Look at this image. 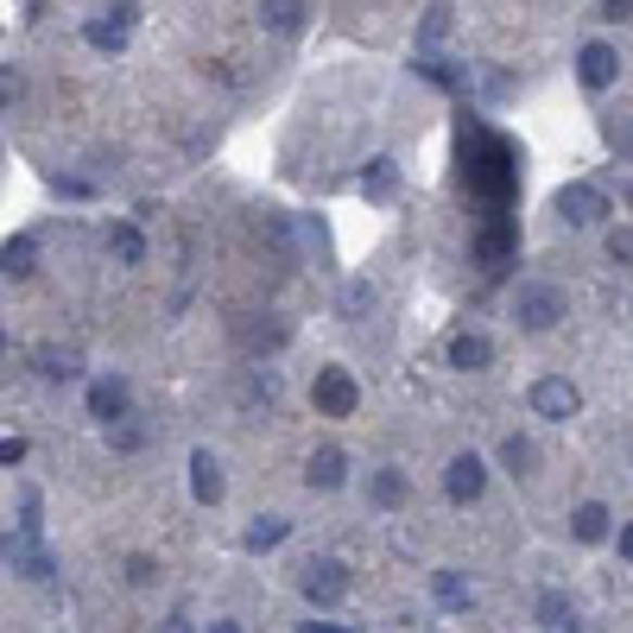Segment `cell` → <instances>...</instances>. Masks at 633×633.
<instances>
[{
    "instance_id": "cell-1",
    "label": "cell",
    "mask_w": 633,
    "mask_h": 633,
    "mask_svg": "<svg viewBox=\"0 0 633 633\" xmlns=\"http://www.w3.org/2000/svg\"><path fill=\"white\" fill-rule=\"evenodd\" d=\"M514 317H520V330H552V324L564 317V292H558V286H539V279H532V286H520V292H514Z\"/></svg>"
},
{
    "instance_id": "cell-2",
    "label": "cell",
    "mask_w": 633,
    "mask_h": 633,
    "mask_svg": "<svg viewBox=\"0 0 633 633\" xmlns=\"http://www.w3.org/2000/svg\"><path fill=\"white\" fill-rule=\"evenodd\" d=\"M299 590H304V602H317V608H336V602L349 596V564L311 558V564H304V577H299Z\"/></svg>"
},
{
    "instance_id": "cell-3",
    "label": "cell",
    "mask_w": 633,
    "mask_h": 633,
    "mask_svg": "<svg viewBox=\"0 0 633 633\" xmlns=\"http://www.w3.org/2000/svg\"><path fill=\"white\" fill-rule=\"evenodd\" d=\"M311 400H317V412H324V418H349V412L362 406V387L349 380V368H317Z\"/></svg>"
},
{
    "instance_id": "cell-4",
    "label": "cell",
    "mask_w": 633,
    "mask_h": 633,
    "mask_svg": "<svg viewBox=\"0 0 633 633\" xmlns=\"http://www.w3.org/2000/svg\"><path fill=\"white\" fill-rule=\"evenodd\" d=\"M526 406L539 412V418H577V406H583V393H577L570 380H558V374H545V380H532Z\"/></svg>"
},
{
    "instance_id": "cell-5",
    "label": "cell",
    "mask_w": 633,
    "mask_h": 633,
    "mask_svg": "<svg viewBox=\"0 0 633 633\" xmlns=\"http://www.w3.org/2000/svg\"><path fill=\"white\" fill-rule=\"evenodd\" d=\"M558 216L570 228H590V223H602V216H608V197H602L596 185H564L558 190Z\"/></svg>"
},
{
    "instance_id": "cell-6",
    "label": "cell",
    "mask_w": 633,
    "mask_h": 633,
    "mask_svg": "<svg viewBox=\"0 0 633 633\" xmlns=\"http://www.w3.org/2000/svg\"><path fill=\"white\" fill-rule=\"evenodd\" d=\"M0 558H7V570H20V577H51L58 564H51V552L38 545V539H26V532H7V545H0Z\"/></svg>"
},
{
    "instance_id": "cell-7",
    "label": "cell",
    "mask_w": 633,
    "mask_h": 633,
    "mask_svg": "<svg viewBox=\"0 0 633 633\" xmlns=\"http://www.w3.org/2000/svg\"><path fill=\"white\" fill-rule=\"evenodd\" d=\"M482 488H488V463L476 456V450H463V456L444 469V494L450 501H476Z\"/></svg>"
},
{
    "instance_id": "cell-8",
    "label": "cell",
    "mask_w": 633,
    "mask_h": 633,
    "mask_svg": "<svg viewBox=\"0 0 633 633\" xmlns=\"http://www.w3.org/2000/svg\"><path fill=\"white\" fill-rule=\"evenodd\" d=\"M577 76H583V89H608V83L621 76V58H615V45L590 38V45L577 51Z\"/></svg>"
},
{
    "instance_id": "cell-9",
    "label": "cell",
    "mask_w": 633,
    "mask_h": 633,
    "mask_svg": "<svg viewBox=\"0 0 633 633\" xmlns=\"http://www.w3.org/2000/svg\"><path fill=\"white\" fill-rule=\"evenodd\" d=\"M134 20H140V7H114V13H102V20H89V26H83V38H89L96 51H121V45H127V33H134Z\"/></svg>"
},
{
    "instance_id": "cell-10",
    "label": "cell",
    "mask_w": 633,
    "mask_h": 633,
    "mask_svg": "<svg viewBox=\"0 0 633 633\" xmlns=\"http://www.w3.org/2000/svg\"><path fill=\"white\" fill-rule=\"evenodd\" d=\"M127 406H134V393H127V380H121V374H102V380L89 387V418L114 425V418H127Z\"/></svg>"
},
{
    "instance_id": "cell-11",
    "label": "cell",
    "mask_w": 633,
    "mask_h": 633,
    "mask_svg": "<svg viewBox=\"0 0 633 633\" xmlns=\"http://www.w3.org/2000/svg\"><path fill=\"white\" fill-rule=\"evenodd\" d=\"M190 494H197L203 507L223 501V463H216V450H190Z\"/></svg>"
},
{
    "instance_id": "cell-12",
    "label": "cell",
    "mask_w": 633,
    "mask_h": 633,
    "mask_svg": "<svg viewBox=\"0 0 633 633\" xmlns=\"http://www.w3.org/2000/svg\"><path fill=\"white\" fill-rule=\"evenodd\" d=\"M342 476H349V456H342L336 444H324L317 456H311V463H304V482L324 488V494H330V488H342Z\"/></svg>"
},
{
    "instance_id": "cell-13",
    "label": "cell",
    "mask_w": 633,
    "mask_h": 633,
    "mask_svg": "<svg viewBox=\"0 0 633 633\" xmlns=\"http://www.w3.org/2000/svg\"><path fill=\"white\" fill-rule=\"evenodd\" d=\"M488 362H494V342H488V336L463 330V336H456V342H450V368L476 374V368H488Z\"/></svg>"
},
{
    "instance_id": "cell-14",
    "label": "cell",
    "mask_w": 633,
    "mask_h": 633,
    "mask_svg": "<svg viewBox=\"0 0 633 633\" xmlns=\"http://www.w3.org/2000/svg\"><path fill=\"white\" fill-rule=\"evenodd\" d=\"M362 190H368V203H393V197H400V165H393V159H368Z\"/></svg>"
},
{
    "instance_id": "cell-15",
    "label": "cell",
    "mask_w": 633,
    "mask_h": 633,
    "mask_svg": "<svg viewBox=\"0 0 633 633\" xmlns=\"http://www.w3.org/2000/svg\"><path fill=\"white\" fill-rule=\"evenodd\" d=\"M304 20H311L304 0H266L261 7V26H273V33H304Z\"/></svg>"
},
{
    "instance_id": "cell-16",
    "label": "cell",
    "mask_w": 633,
    "mask_h": 633,
    "mask_svg": "<svg viewBox=\"0 0 633 633\" xmlns=\"http://www.w3.org/2000/svg\"><path fill=\"white\" fill-rule=\"evenodd\" d=\"M286 532H292L286 514H261V520L248 526V539H241V545H248V552H273V545H286Z\"/></svg>"
},
{
    "instance_id": "cell-17",
    "label": "cell",
    "mask_w": 633,
    "mask_h": 633,
    "mask_svg": "<svg viewBox=\"0 0 633 633\" xmlns=\"http://www.w3.org/2000/svg\"><path fill=\"white\" fill-rule=\"evenodd\" d=\"M368 494H374V507H400V501H406V494H412L406 469H374Z\"/></svg>"
},
{
    "instance_id": "cell-18",
    "label": "cell",
    "mask_w": 633,
    "mask_h": 633,
    "mask_svg": "<svg viewBox=\"0 0 633 633\" xmlns=\"http://www.w3.org/2000/svg\"><path fill=\"white\" fill-rule=\"evenodd\" d=\"M570 532H577L583 545H596V539H608V507H602V501H583V507L570 514Z\"/></svg>"
},
{
    "instance_id": "cell-19",
    "label": "cell",
    "mask_w": 633,
    "mask_h": 633,
    "mask_svg": "<svg viewBox=\"0 0 633 633\" xmlns=\"http://www.w3.org/2000/svg\"><path fill=\"white\" fill-rule=\"evenodd\" d=\"M0 261H7V279H26V273L38 266V241H33V235H13Z\"/></svg>"
},
{
    "instance_id": "cell-20",
    "label": "cell",
    "mask_w": 633,
    "mask_h": 633,
    "mask_svg": "<svg viewBox=\"0 0 633 633\" xmlns=\"http://www.w3.org/2000/svg\"><path fill=\"white\" fill-rule=\"evenodd\" d=\"M292 228H299V248L311 261H330V228L317 223V216H292Z\"/></svg>"
},
{
    "instance_id": "cell-21",
    "label": "cell",
    "mask_w": 633,
    "mask_h": 633,
    "mask_svg": "<svg viewBox=\"0 0 633 633\" xmlns=\"http://www.w3.org/2000/svg\"><path fill=\"white\" fill-rule=\"evenodd\" d=\"M38 374H45V380H76L83 362H76L71 349H45V355H38Z\"/></svg>"
},
{
    "instance_id": "cell-22",
    "label": "cell",
    "mask_w": 633,
    "mask_h": 633,
    "mask_svg": "<svg viewBox=\"0 0 633 633\" xmlns=\"http://www.w3.org/2000/svg\"><path fill=\"white\" fill-rule=\"evenodd\" d=\"M539 621L564 633L570 621H577V608H570V596H558V590H545V596H539Z\"/></svg>"
},
{
    "instance_id": "cell-23",
    "label": "cell",
    "mask_w": 633,
    "mask_h": 633,
    "mask_svg": "<svg viewBox=\"0 0 633 633\" xmlns=\"http://www.w3.org/2000/svg\"><path fill=\"white\" fill-rule=\"evenodd\" d=\"M109 248H114V261H127V266H140V261H147V241H140V228H114V235H109Z\"/></svg>"
},
{
    "instance_id": "cell-24",
    "label": "cell",
    "mask_w": 633,
    "mask_h": 633,
    "mask_svg": "<svg viewBox=\"0 0 633 633\" xmlns=\"http://www.w3.org/2000/svg\"><path fill=\"white\" fill-rule=\"evenodd\" d=\"M374 311V286L368 279H349V286H342V317H368Z\"/></svg>"
},
{
    "instance_id": "cell-25",
    "label": "cell",
    "mask_w": 633,
    "mask_h": 633,
    "mask_svg": "<svg viewBox=\"0 0 633 633\" xmlns=\"http://www.w3.org/2000/svg\"><path fill=\"white\" fill-rule=\"evenodd\" d=\"M431 590H438V602H444V608H469V583H463L456 570H438V583H431Z\"/></svg>"
},
{
    "instance_id": "cell-26",
    "label": "cell",
    "mask_w": 633,
    "mask_h": 633,
    "mask_svg": "<svg viewBox=\"0 0 633 633\" xmlns=\"http://www.w3.org/2000/svg\"><path fill=\"white\" fill-rule=\"evenodd\" d=\"M501 463H507L514 476H526V469H532V444H526V438H507V444H501Z\"/></svg>"
},
{
    "instance_id": "cell-27",
    "label": "cell",
    "mask_w": 633,
    "mask_h": 633,
    "mask_svg": "<svg viewBox=\"0 0 633 633\" xmlns=\"http://www.w3.org/2000/svg\"><path fill=\"white\" fill-rule=\"evenodd\" d=\"M444 33H450V7H431V13H425V26H418V45H438Z\"/></svg>"
},
{
    "instance_id": "cell-28",
    "label": "cell",
    "mask_w": 633,
    "mask_h": 633,
    "mask_svg": "<svg viewBox=\"0 0 633 633\" xmlns=\"http://www.w3.org/2000/svg\"><path fill=\"white\" fill-rule=\"evenodd\" d=\"M608 254H615V261H633V228H615V235H608Z\"/></svg>"
},
{
    "instance_id": "cell-29",
    "label": "cell",
    "mask_w": 633,
    "mask_h": 633,
    "mask_svg": "<svg viewBox=\"0 0 633 633\" xmlns=\"http://www.w3.org/2000/svg\"><path fill=\"white\" fill-rule=\"evenodd\" d=\"M0 463H7V469L26 463V438H0Z\"/></svg>"
},
{
    "instance_id": "cell-30",
    "label": "cell",
    "mask_w": 633,
    "mask_h": 633,
    "mask_svg": "<svg viewBox=\"0 0 633 633\" xmlns=\"http://www.w3.org/2000/svg\"><path fill=\"white\" fill-rule=\"evenodd\" d=\"M127 577H134V583H152L159 570H152V558H134V564H127Z\"/></svg>"
},
{
    "instance_id": "cell-31",
    "label": "cell",
    "mask_w": 633,
    "mask_h": 633,
    "mask_svg": "<svg viewBox=\"0 0 633 633\" xmlns=\"http://www.w3.org/2000/svg\"><path fill=\"white\" fill-rule=\"evenodd\" d=\"M596 13H602V20H628V13H633V0H608V7H596Z\"/></svg>"
},
{
    "instance_id": "cell-32",
    "label": "cell",
    "mask_w": 633,
    "mask_h": 633,
    "mask_svg": "<svg viewBox=\"0 0 633 633\" xmlns=\"http://www.w3.org/2000/svg\"><path fill=\"white\" fill-rule=\"evenodd\" d=\"M621 558H628V564H633V520H628V526H621Z\"/></svg>"
},
{
    "instance_id": "cell-33",
    "label": "cell",
    "mask_w": 633,
    "mask_h": 633,
    "mask_svg": "<svg viewBox=\"0 0 633 633\" xmlns=\"http://www.w3.org/2000/svg\"><path fill=\"white\" fill-rule=\"evenodd\" d=\"M299 633H349V628H330V621H304Z\"/></svg>"
},
{
    "instance_id": "cell-34",
    "label": "cell",
    "mask_w": 633,
    "mask_h": 633,
    "mask_svg": "<svg viewBox=\"0 0 633 633\" xmlns=\"http://www.w3.org/2000/svg\"><path fill=\"white\" fill-rule=\"evenodd\" d=\"M159 633H190V621H185V615H172V621H165Z\"/></svg>"
},
{
    "instance_id": "cell-35",
    "label": "cell",
    "mask_w": 633,
    "mask_h": 633,
    "mask_svg": "<svg viewBox=\"0 0 633 633\" xmlns=\"http://www.w3.org/2000/svg\"><path fill=\"white\" fill-rule=\"evenodd\" d=\"M615 147H621V152H633V127H628V134H615Z\"/></svg>"
},
{
    "instance_id": "cell-36",
    "label": "cell",
    "mask_w": 633,
    "mask_h": 633,
    "mask_svg": "<svg viewBox=\"0 0 633 633\" xmlns=\"http://www.w3.org/2000/svg\"><path fill=\"white\" fill-rule=\"evenodd\" d=\"M210 633H241V628H235V621H216V628H210Z\"/></svg>"
}]
</instances>
